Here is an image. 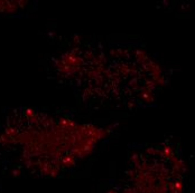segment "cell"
Returning <instances> with one entry per match:
<instances>
[{
    "instance_id": "6da1fadb",
    "label": "cell",
    "mask_w": 195,
    "mask_h": 193,
    "mask_svg": "<svg viewBox=\"0 0 195 193\" xmlns=\"http://www.w3.org/2000/svg\"><path fill=\"white\" fill-rule=\"evenodd\" d=\"M111 193H182V171L174 161L146 156L130 165Z\"/></svg>"
}]
</instances>
